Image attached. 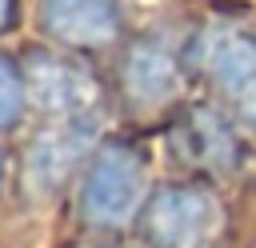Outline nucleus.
I'll return each instance as SVG.
<instances>
[{
  "label": "nucleus",
  "instance_id": "nucleus-8",
  "mask_svg": "<svg viewBox=\"0 0 256 248\" xmlns=\"http://www.w3.org/2000/svg\"><path fill=\"white\" fill-rule=\"evenodd\" d=\"M180 140H184V152L204 168H232V160H236V140H232L228 124L208 108H196L184 120Z\"/></svg>",
  "mask_w": 256,
  "mask_h": 248
},
{
  "label": "nucleus",
  "instance_id": "nucleus-6",
  "mask_svg": "<svg viewBox=\"0 0 256 248\" xmlns=\"http://www.w3.org/2000/svg\"><path fill=\"white\" fill-rule=\"evenodd\" d=\"M24 84L40 108L60 112V116H84L96 96V84L88 80V72H80L76 64L60 60V56H36Z\"/></svg>",
  "mask_w": 256,
  "mask_h": 248
},
{
  "label": "nucleus",
  "instance_id": "nucleus-5",
  "mask_svg": "<svg viewBox=\"0 0 256 248\" xmlns=\"http://www.w3.org/2000/svg\"><path fill=\"white\" fill-rule=\"evenodd\" d=\"M44 28L76 48L108 44L120 32L116 0H44Z\"/></svg>",
  "mask_w": 256,
  "mask_h": 248
},
{
  "label": "nucleus",
  "instance_id": "nucleus-2",
  "mask_svg": "<svg viewBox=\"0 0 256 248\" xmlns=\"http://www.w3.org/2000/svg\"><path fill=\"white\" fill-rule=\"evenodd\" d=\"M152 248H204L220 228V204L200 184H164L140 212Z\"/></svg>",
  "mask_w": 256,
  "mask_h": 248
},
{
  "label": "nucleus",
  "instance_id": "nucleus-12",
  "mask_svg": "<svg viewBox=\"0 0 256 248\" xmlns=\"http://www.w3.org/2000/svg\"><path fill=\"white\" fill-rule=\"evenodd\" d=\"M0 176H4V164H0Z\"/></svg>",
  "mask_w": 256,
  "mask_h": 248
},
{
  "label": "nucleus",
  "instance_id": "nucleus-1",
  "mask_svg": "<svg viewBox=\"0 0 256 248\" xmlns=\"http://www.w3.org/2000/svg\"><path fill=\"white\" fill-rule=\"evenodd\" d=\"M140 212H144V160L124 144L100 148L80 180V216L96 228H120Z\"/></svg>",
  "mask_w": 256,
  "mask_h": 248
},
{
  "label": "nucleus",
  "instance_id": "nucleus-3",
  "mask_svg": "<svg viewBox=\"0 0 256 248\" xmlns=\"http://www.w3.org/2000/svg\"><path fill=\"white\" fill-rule=\"evenodd\" d=\"M204 72L212 84L256 116V32L240 24H216L204 32Z\"/></svg>",
  "mask_w": 256,
  "mask_h": 248
},
{
  "label": "nucleus",
  "instance_id": "nucleus-11",
  "mask_svg": "<svg viewBox=\"0 0 256 248\" xmlns=\"http://www.w3.org/2000/svg\"><path fill=\"white\" fill-rule=\"evenodd\" d=\"M92 248H108V244H92Z\"/></svg>",
  "mask_w": 256,
  "mask_h": 248
},
{
  "label": "nucleus",
  "instance_id": "nucleus-9",
  "mask_svg": "<svg viewBox=\"0 0 256 248\" xmlns=\"http://www.w3.org/2000/svg\"><path fill=\"white\" fill-rule=\"evenodd\" d=\"M24 96H28V84H24L20 68H16L8 56H0V128H8V124L20 120Z\"/></svg>",
  "mask_w": 256,
  "mask_h": 248
},
{
  "label": "nucleus",
  "instance_id": "nucleus-7",
  "mask_svg": "<svg viewBox=\"0 0 256 248\" xmlns=\"http://www.w3.org/2000/svg\"><path fill=\"white\" fill-rule=\"evenodd\" d=\"M124 88L136 104H168L180 88L176 56L156 40H140L124 60Z\"/></svg>",
  "mask_w": 256,
  "mask_h": 248
},
{
  "label": "nucleus",
  "instance_id": "nucleus-4",
  "mask_svg": "<svg viewBox=\"0 0 256 248\" xmlns=\"http://www.w3.org/2000/svg\"><path fill=\"white\" fill-rule=\"evenodd\" d=\"M92 136H96V128H92L88 116H68L64 124L44 132L28 152V184L36 192H52L76 168V160L88 152Z\"/></svg>",
  "mask_w": 256,
  "mask_h": 248
},
{
  "label": "nucleus",
  "instance_id": "nucleus-10",
  "mask_svg": "<svg viewBox=\"0 0 256 248\" xmlns=\"http://www.w3.org/2000/svg\"><path fill=\"white\" fill-rule=\"evenodd\" d=\"M12 20V0H0V28Z\"/></svg>",
  "mask_w": 256,
  "mask_h": 248
}]
</instances>
